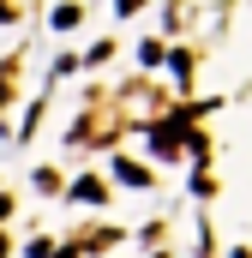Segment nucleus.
<instances>
[{
  "instance_id": "f257e3e1",
  "label": "nucleus",
  "mask_w": 252,
  "mask_h": 258,
  "mask_svg": "<svg viewBox=\"0 0 252 258\" xmlns=\"http://www.w3.org/2000/svg\"><path fill=\"white\" fill-rule=\"evenodd\" d=\"M114 174H120L126 186H144V168H138V162H126V156H120V168H114Z\"/></svg>"
},
{
  "instance_id": "20e7f679",
  "label": "nucleus",
  "mask_w": 252,
  "mask_h": 258,
  "mask_svg": "<svg viewBox=\"0 0 252 258\" xmlns=\"http://www.w3.org/2000/svg\"><path fill=\"white\" fill-rule=\"evenodd\" d=\"M114 6H120V12H138V6H144V0H114Z\"/></svg>"
},
{
  "instance_id": "f03ea898",
  "label": "nucleus",
  "mask_w": 252,
  "mask_h": 258,
  "mask_svg": "<svg viewBox=\"0 0 252 258\" xmlns=\"http://www.w3.org/2000/svg\"><path fill=\"white\" fill-rule=\"evenodd\" d=\"M78 24V6H54V30H72Z\"/></svg>"
},
{
  "instance_id": "7ed1b4c3",
  "label": "nucleus",
  "mask_w": 252,
  "mask_h": 258,
  "mask_svg": "<svg viewBox=\"0 0 252 258\" xmlns=\"http://www.w3.org/2000/svg\"><path fill=\"white\" fill-rule=\"evenodd\" d=\"M78 198L84 204H102V180H78Z\"/></svg>"
},
{
  "instance_id": "423d86ee",
  "label": "nucleus",
  "mask_w": 252,
  "mask_h": 258,
  "mask_svg": "<svg viewBox=\"0 0 252 258\" xmlns=\"http://www.w3.org/2000/svg\"><path fill=\"white\" fill-rule=\"evenodd\" d=\"M0 258H6V240H0Z\"/></svg>"
},
{
  "instance_id": "39448f33",
  "label": "nucleus",
  "mask_w": 252,
  "mask_h": 258,
  "mask_svg": "<svg viewBox=\"0 0 252 258\" xmlns=\"http://www.w3.org/2000/svg\"><path fill=\"white\" fill-rule=\"evenodd\" d=\"M0 216H6V198H0Z\"/></svg>"
}]
</instances>
